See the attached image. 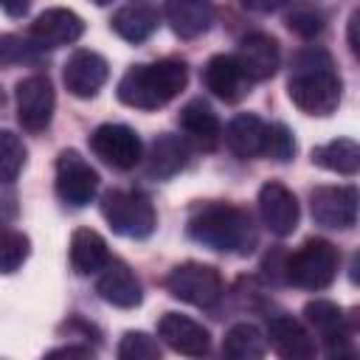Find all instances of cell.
<instances>
[{
    "mask_svg": "<svg viewBox=\"0 0 360 360\" xmlns=\"http://www.w3.org/2000/svg\"><path fill=\"white\" fill-rule=\"evenodd\" d=\"M267 338L256 323L239 321L222 338V360H264Z\"/></svg>",
    "mask_w": 360,
    "mask_h": 360,
    "instance_id": "cell-25",
    "label": "cell"
},
{
    "mask_svg": "<svg viewBox=\"0 0 360 360\" xmlns=\"http://www.w3.org/2000/svg\"><path fill=\"white\" fill-rule=\"evenodd\" d=\"M357 22H360V8H354V14L349 20V48H352L354 56L360 53V45H357Z\"/></svg>",
    "mask_w": 360,
    "mask_h": 360,
    "instance_id": "cell-36",
    "label": "cell"
},
{
    "mask_svg": "<svg viewBox=\"0 0 360 360\" xmlns=\"http://www.w3.org/2000/svg\"><path fill=\"white\" fill-rule=\"evenodd\" d=\"M188 236L208 248V250H222V253H239L248 256L253 253L259 233L253 225V217L233 205V202H205L197 205L188 217L186 225Z\"/></svg>",
    "mask_w": 360,
    "mask_h": 360,
    "instance_id": "cell-2",
    "label": "cell"
},
{
    "mask_svg": "<svg viewBox=\"0 0 360 360\" xmlns=\"http://www.w3.org/2000/svg\"><path fill=\"white\" fill-rule=\"evenodd\" d=\"M326 360H357V352H354L349 335L326 343Z\"/></svg>",
    "mask_w": 360,
    "mask_h": 360,
    "instance_id": "cell-35",
    "label": "cell"
},
{
    "mask_svg": "<svg viewBox=\"0 0 360 360\" xmlns=\"http://www.w3.org/2000/svg\"><path fill=\"white\" fill-rule=\"evenodd\" d=\"M14 98H17V121L25 132L48 129L56 107V93L45 73H31L20 79L14 87Z\"/></svg>",
    "mask_w": 360,
    "mask_h": 360,
    "instance_id": "cell-8",
    "label": "cell"
},
{
    "mask_svg": "<svg viewBox=\"0 0 360 360\" xmlns=\"http://www.w3.org/2000/svg\"><path fill=\"white\" fill-rule=\"evenodd\" d=\"M357 188L354 186H318L309 194L312 219L323 228H352L357 222Z\"/></svg>",
    "mask_w": 360,
    "mask_h": 360,
    "instance_id": "cell-10",
    "label": "cell"
},
{
    "mask_svg": "<svg viewBox=\"0 0 360 360\" xmlns=\"http://www.w3.org/2000/svg\"><path fill=\"white\" fill-rule=\"evenodd\" d=\"M202 84L205 90H211V96H217L225 104H236L250 93V79L242 73L236 56L231 53H217L205 62Z\"/></svg>",
    "mask_w": 360,
    "mask_h": 360,
    "instance_id": "cell-15",
    "label": "cell"
},
{
    "mask_svg": "<svg viewBox=\"0 0 360 360\" xmlns=\"http://www.w3.org/2000/svg\"><path fill=\"white\" fill-rule=\"evenodd\" d=\"M323 25H326V17H323V11L315 8V6H292V8L287 11V28H290L292 34L304 37V39L318 37V34L323 31Z\"/></svg>",
    "mask_w": 360,
    "mask_h": 360,
    "instance_id": "cell-31",
    "label": "cell"
},
{
    "mask_svg": "<svg viewBox=\"0 0 360 360\" xmlns=\"http://www.w3.org/2000/svg\"><path fill=\"white\" fill-rule=\"evenodd\" d=\"M31 253V239L22 231L0 228V273H17Z\"/></svg>",
    "mask_w": 360,
    "mask_h": 360,
    "instance_id": "cell-28",
    "label": "cell"
},
{
    "mask_svg": "<svg viewBox=\"0 0 360 360\" xmlns=\"http://www.w3.org/2000/svg\"><path fill=\"white\" fill-rule=\"evenodd\" d=\"M188 82V65L177 56H166L158 62H141L127 68L118 82V101L132 110H158L166 107Z\"/></svg>",
    "mask_w": 360,
    "mask_h": 360,
    "instance_id": "cell-3",
    "label": "cell"
},
{
    "mask_svg": "<svg viewBox=\"0 0 360 360\" xmlns=\"http://www.w3.org/2000/svg\"><path fill=\"white\" fill-rule=\"evenodd\" d=\"M3 8H6L8 14H25V11H28V6H25V3H22V6H6V3H3Z\"/></svg>",
    "mask_w": 360,
    "mask_h": 360,
    "instance_id": "cell-37",
    "label": "cell"
},
{
    "mask_svg": "<svg viewBox=\"0 0 360 360\" xmlns=\"http://www.w3.org/2000/svg\"><path fill=\"white\" fill-rule=\"evenodd\" d=\"M101 217L115 233L129 239H146L158 228V211L143 191H127V188L104 191Z\"/></svg>",
    "mask_w": 360,
    "mask_h": 360,
    "instance_id": "cell-5",
    "label": "cell"
},
{
    "mask_svg": "<svg viewBox=\"0 0 360 360\" xmlns=\"http://www.w3.org/2000/svg\"><path fill=\"white\" fill-rule=\"evenodd\" d=\"M236 62L242 68V73L250 82H264L278 70L281 62V51H278V39L264 34V31H253L239 42L236 51Z\"/></svg>",
    "mask_w": 360,
    "mask_h": 360,
    "instance_id": "cell-17",
    "label": "cell"
},
{
    "mask_svg": "<svg viewBox=\"0 0 360 360\" xmlns=\"http://www.w3.org/2000/svg\"><path fill=\"white\" fill-rule=\"evenodd\" d=\"M160 17H163V11L158 6H152V3H127V6H121V8L112 11L110 28L121 39L138 45V42H146L158 31Z\"/></svg>",
    "mask_w": 360,
    "mask_h": 360,
    "instance_id": "cell-20",
    "label": "cell"
},
{
    "mask_svg": "<svg viewBox=\"0 0 360 360\" xmlns=\"http://www.w3.org/2000/svg\"><path fill=\"white\" fill-rule=\"evenodd\" d=\"M158 335L172 352L186 357H205L211 349L208 329L180 312H163V318L158 321Z\"/></svg>",
    "mask_w": 360,
    "mask_h": 360,
    "instance_id": "cell-14",
    "label": "cell"
},
{
    "mask_svg": "<svg viewBox=\"0 0 360 360\" xmlns=\"http://www.w3.org/2000/svg\"><path fill=\"white\" fill-rule=\"evenodd\" d=\"M82 34H84V20L70 8L53 6V8H45L31 22L28 39L37 48H62V45H73Z\"/></svg>",
    "mask_w": 360,
    "mask_h": 360,
    "instance_id": "cell-13",
    "label": "cell"
},
{
    "mask_svg": "<svg viewBox=\"0 0 360 360\" xmlns=\"http://www.w3.org/2000/svg\"><path fill=\"white\" fill-rule=\"evenodd\" d=\"M163 14L180 39H194L205 34L214 22V8L202 0H172L163 6Z\"/></svg>",
    "mask_w": 360,
    "mask_h": 360,
    "instance_id": "cell-21",
    "label": "cell"
},
{
    "mask_svg": "<svg viewBox=\"0 0 360 360\" xmlns=\"http://www.w3.org/2000/svg\"><path fill=\"white\" fill-rule=\"evenodd\" d=\"M304 318H307V323H309L326 343L349 335L346 315H343V309H340L335 301H326V298L309 301V304L304 307Z\"/></svg>",
    "mask_w": 360,
    "mask_h": 360,
    "instance_id": "cell-27",
    "label": "cell"
},
{
    "mask_svg": "<svg viewBox=\"0 0 360 360\" xmlns=\"http://www.w3.org/2000/svg\"><path fill=\"white\" fill-rule=\"evenodd\" d=\"M262 155L270 158V160H278V163L292 160V155H295V138H292V132L284 124H267Z\"/></svg>",
    "mask_w": 360,
    "mask_h": 360,
    "instance_id": "cell-32",
    "label": "cell"
},
{
    "mask_svg": "<svg viewBox=\"0 0 360 360\" xmlns=\"http://www.w3.org/2000/svg\"><path fill=\"white\" fill-rule=\"evenodd\" d=\"M186 158H188V143L180 138V135H172V132H163L152 141L149 146V155H146V174L155 177V180H169L174 177L183 166H186Z\"/></svg>",
    "mask_w": 360,
    "mask_h": 360,
    "instance_id": "cell-22",
    "label": "cell"
},
{
    "mask_svg": "<svg viewBox=\"0 0 360 360\" xmlns=\"http://www.w3.org/2000/svg\"><path fill=\"white\" fill-rule=\"evenodd\" d=\"M96 292L107 304L121 307V309H132V307H138L143 301V290H141L138 276L121 259H110L107 262V267L101 270V276L96 281Z\"/></svg>",
    "mask_w": 360,
    "mask_h": 360,
    "instance_id": "cell-18",
    "label": "cell"
},
{
    "mask_svg": "<svg viewBox=\"0 0 360 360\" xmlns=\"http://www.w3.org/2000/svg\"><path fill=\"white\" fill-rule=\"evenodd\" d=\"M166 290L172 298L205 309L222 298L225 284H222V276L217 267L202 264V262H183V264H174L169 270Z\"/></svg>",
    "mask_w": 360,
    "mask_h": 360,
    "instance_id": "cell-6",
    "label": "cell"
},
{
    "mask_svg": "<svg viewBox=\"0 0 360 360\" xmlns=\"http://www.w3.org/2000/svg\"><path fill=\"white\" fill-rule=\"evenodd\" d=\"M340 270V250L329 242V239H307L295 253H287V267H284V281L309 290V292H321L326 290Z\"/></svg>",
    "mask_w": 360,
    "mask_h": 360,
    "instance_id": "cell-4",
    "label": "cell"
},
{
    "mask_svg": "<svg viewBox=\"0 0 360 360\" xmlns=\"http://www.w3.org/2000/svg\"><path fill=\"white\" fill-rule=\"evenodd\" d=\"M115 360H160V346L149 332L129 329L118 340Z\"/></svg>",
    "mask_w": 360,
    "mask_h": 360,
    "instance_id": "cell-30",
    "label": "cell"
},
{
    "mask_svg": "<svg viewBox=\"0 0 360 360\" xmlns=\"http://www.w3.org/2000/svg\"><path fill=\"white\" fill-rule=\"evenodd\" d=\"M25 143L11 129H0V183H14L25 166Z\"/></svg>",
    "mask_w": 360,
    "mask_h": 360,
    "instance_id": "cell-29",
    "label": "cell"
},
{
    "mask_svg": "<svg viewBox=\"0 0 360 360\" xmlns=\"http://www.w3.org/2000/svg\"><path fill=\"white\" fill-rule=\"evenodd\" d=\"M3 104H6V96H3V87H0V110H3Z\"/></svg>",
    "mask_w": 360,
    "mask_h": 360,
    "instance_id": "cell-38",
    "label": "cell"
},
{
    "mask_svg": "<svg viewBox=\"0 0 360 360\" xmlns=\"http://www.w3.org/2000/svg\"><path fill=\"white\" fill-rule=\"evenodd\" d=\"M37 45L20 34H0V68H11V65H22V62H34L37 59Z\"/></svg>",
    "mask_w": 360,
    "mask_h": 360,
    "instance_id": "cell-33",
    "label": "cell"
},
{
    "mask_svg": "<svg viewBox=\"0 0 360 360\" xmlns=\"http://www.w3.org/2000/svg\"><path fill=\"white\" fill-rule=\"evenodd\" d=\"M107 76H110L107 59L90 48L73 51L62 68V82H65L68 93L76 98H93L104 87Z\"/></svg>",
    "mask_w": 360,
    "mask_h": 360,
    "instance_id": "cell-11",
    "label": "cell"
},
{
    "mask_svg": "<svg viewBox=\"0 0 360 360\" xmlns=\"http://www.w3.org/2000/svg\"><path fill=\"white\" fill-rule=\"evenodd\" d=\"M42 360H98V357L84 343H68V346H56V349L45 352Z\"/></svg>",
    "mask_w": 360,
    "mask_h": 360,
    "instance_id": "cell-34",
    "label": "cell"
},
{
    "mask_svg": "<svg viewBox=\"0 0 360 360\" xmlns=\"http://www.w3.org/2000/svg\"><path fill=\"white\" fill-rule=\"evenodd\" d=\"M90 149L96 158H101L112 169H135L143 158V143L138 132L127 124H101L90 132Z\"/></svg>",
    "mask_w": 360,
    "mask_h": 360,
    "instance_id": "cell-9",
    "label": "cell"
},
{
    "mask_svg": "<svg viewBox=\"0 0 360 360\" xmlns=\"http://www.w3.org/2000/svg\"><path fill=\"white\" fill-rule=\"evenodd\" d=\"M56 197L70 208H84L93 202L98 191V172L76 152L62 149L56 158Z\"/></svg>",
    "mask_w": 360,
    "mask_h": 360,
    "instance_id": "cell-7",
    "label": "cell"
},
{
    "mask_svg": "<svg viewBox=\"0 0 360 360\" xmlns=\"http://www.w3.org/2000/svg\"><path fill=\"white\" fill-rule=\"evenodd\" d=\"M259 214H262L264 228L276 236H290L301 219L295 194L278 180H267L259 188Z\"/></svg>",
    "mask_w": 360,
    "mask_h": 360,
    "instance_id": "cell-12",
    "label": "cell"
},
{
    "mask_svg": "<svg viewBox=\"0 0 360 360\" xmlns=\"http://www.w3.org/2000/svg\"><path fill=\"white\" fill-rule=\"evenodd\" d=\"M312 163L326 169V172H338V174L352 177L360 169V146L352 138H335V141L312 149Z\"/></svg>",
    "mask_w": 360,
    "mask_h": 360,
    "instance_id": "cell-26",
    "label": "cell"
},
{
    "mask_svg": "<svg viewBox=\"0 0 360 360\" xmlns=\"http://www.w3.org/2000/svg\"><path fill=\"white\" fill-rule=\"evenodd\" d=\"M177 124H180V129L186 132L183 141H191V143H194L197 149H202V152H214L217 143H219V138H222L219 118H217V112L211 110V104L202 101V98L186 101L183 110H180V115H177Z\"/></svg>",
    "mask_w": 360,
    "mask_h": 360,
    "instance_id": "cell-19",
    "label": "cell"
},
{
    "mask_svg": "<svg viewBox=\"0 0 360 360\" xmlns=\"http://www.w3.org/2000/svg\"><path fill=\"white\" fill-rule=\"evenodd\" d=\"M287 96L307 115H332L343 96V82L332 53L323 48L298 51L290 65Z\"/></svg>",
    "mask_w": 360,
    "mask_h": 360,
    "instance_id": "cell-1",
    "label": "cell"
},
{
    "mask_svg": "<svg viewBox=\"0 0 360 360\" xmlns=\"http://www.w3.org/2000/svg\"><path fill=\"white\" fill-rule=\"evenodd\" d=\"M264 132H267V124H264L259 115H253V112H239V115H233V118L228 121V127H225V143H228V149H231L236 158L248 160V158L262 155Z\"/></svg>",
    "mask_w": 360,
    "mask_h": 360,
    "instance_id": "cell-23",
    "label": "cell"
},
{
    "mask_svg": "<svg viewBox=\"0 0 360 360\" xmlns=\"http://www.w3.org/2000/svg\"><path fill=\"white\" fill-rule=\"evenodd\" d=\"M267 343L281 360H315L318 349L307 326L292 315H273L267 323Z\"/></svg>",
    "mask_w": 360,
    "mask_h": 360,
    "instance_id": "cell-16",
    "label": "cell"
},
{
    "mask_svg": "<svg viewBox=\"0 0 360 360\" xmlns=\"http://www.w3.org/2000/svg\"><path fill=\"white\" fill-rule=\"evenodd\" d=\"M110 262L107 239L93 228H76L70 236V264L79 276H90L104 270Z\"/></svg>",
    "mask_w": 360,
    "mask_h": 360,
    "instance_id": "cell-24",
    "label": "cell"
}]
</instances>
